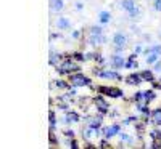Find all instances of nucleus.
Here are the masks:
<instances>
[{
  "label": "nucleus",
  "instance_id": "f257e3e1",
  "mask_svg": "<svg viewBox=\"0 0 161 149\" xmlns=\"http://www.w3.org/2000/svg\"><path fill=\"white\" fill-rule=\"evenodd\" d=\"M69 79V84L73 87H84V85H90V79L84 74H80V72H76V74H69L68 75Z\"/></svg>",
  "mask_w": 161,
  "mask_h": 149
},
{
  "label": "nucleus",
  "instance_id": "393cba45",
  "mask_svg": "<svg viewBox=\"0 0 161 149\" xmlns=\"http://www.w3.org/2000/svg\"><path fill=\"white\" fill-rule=\"evenodd\" d=\"M153 8H155V11H161V0H155Z\"/></svg>",
  "mask_w": 161,
  "mask_h": 149
},
{
  "label": "nucleus",
  "instance_id": "a211bd4d",
  "mask_svg": "<svg viewBox=\"0 0 161 149\" xmlns=\"http://www.w3.org/2000/svg\"><path fill=\"white\" fill-rule=\"evenodd\" d=\"M156 98V93L153 91V90H147L145 91V100H147V104H148L150 101H153Z\"/></svg>",
  "mask_w": 161,
  "mask_h": 149
},
{
  "label": "nucleus",
  "instance_id": "7c9ffc66",
  "mask_svg": "<svg viewBox=\"0 0 161 149\" xmlns=\"http://www.w3.org/2000/svg\"><path fill=\"white\" fill-rule=\"evenodd\" d=\"M74 56H76V59H79V61H80V59H84V56H82V55H80V53H76V55H74Z\"/></svg>",
  "mask_w": 161,
  "mask_h": 149
},
{
  "label": "nucleus",
  "instance_id": "ddd939ff",
  "mask_svg": "<svg viewBox=\"0 0 161 149\" xmlns=\"http://www.w3.org/2000/svg\"><path fill=\"white\" fill-rule=\"evenodd\" d=\"M140 75H142V80H147V82H155V75H153V72L152 71H143V72H140Z\"/></svg>",
  "mask_w": 161,
  "mask_h": 149
},
{
  "label": "nucleus",
  "instance_id": "72a5a7b5",
  "mask_svg": "<svg viewBox=\"0 0 161 149\" xmlns=\"http://www.w3.org/2000/svg\"><path fill=\"white\" fill-rule=\"evenodd\" d=\"M86 149H95V147H93L92 144H87V146H86Z\"/></svg>",
  "mask_w": 161,
  "mask_h": 149
},
{
  "label": "nucleus",
  "instance_id": "412c9836",
  "mask_svg": "<svg viewBox=\"0 0 161 149\" xmlns=\"http://www.w3.org/2000/svg\"><path fill=\"white\" fill-rule=\"evenodd\" d=\"M147 63H148V64L158 63V53H150V55L147 56Z\"/></svg>",
  "mask_w": 161,
  "mask_h": 149
},
{
  "label": "nucleus",
  "instance_id": "f3484780",
  "mask_svg": "<svg viewBox=\"0 0 161 149\" xmlns=\"http://www.w3.org/2000/svg\"><path fill=\"white\" fill-rule=\"evenodd\" d=\"M64 122H66V124H69V122H79V116H77V112H68V114H66Z\"/></svg>",
  "mask_w": 161,
  "mask_h": 149
},
{
  "label": "nucleus",
  "instance_id": "5701e85b",
  "mask_svg": "<svg viewBox=\"0 0 161 149\" xmlns=\"http://www.w3.org/2000/svg\"><path fill=\"white\" fill-rule=\"evenodd\" d=\"M119 138H121V141H124V143H132V138L129 136V135H126V133H119Z\"/></svg>",
  "mask_w": 161,
  "mask_h": 149
},
{
  "label": "nucleus",
  "instance_id": "7ed1b4c3",
  "mask_svg": "<svg viewBox=\"0 0 161 149\" xmlns=\"http://www.w3.org/2000/svg\"><path fill=\"white\" fill-rule=\"evenodd\" d=\"M57 69H58L60 74H71V72H77L79 71V66L74 64L73 61H63Z\"/></svg>",
  "mask_w": 161,
  "mask_h": 149
},
{
  "label": "nucleus",
  "instance_id": "4be33fe9",
  "mask_svg": "<svg viewBox=\"0 0 161 149\" xmlns=\"http://www.w3.org/2000/svg\"><path fill=\"white\" fill-rule=\"evenodd\" d=\"M134 58H136V56L132 55V56H130V58L126 61V67H127V69H132V67H137V63L134 61Z\"/></svg>",
  "mask_w": 161,
  "mask_h": 149
},
{
  "label": "nucleus",
  "instance_id": "20e7f679",
  "mask_svg": "<svg viewBox=\"0 0 161 149\" xmlns=\"http://www.w3.org/2000/svg\"><path fill=\"white\" fill-rule=\"evenodd\" d=\"M93 104L97 106V111H98L102 116L106 114V112H108V109H110V103L105 101V98L102 96V95H98V96L93 98Z\"/></svg>",
  "mask_w": 161,
  "mask_h": 149
},
{
  "label": "nucleus",
  "instance_id": "473e14b6",
  "mask_svg": "<svg viewBox=\"0 0 161 149\" xmlns=\"http://www.w3.org/2000/svg\"><path fill=\"white\" fill-rule=\"evenodd\" d=\"M155 71H161V63H156L155 64Z\"/></svg>",
  "mask_w": 161,
  "mask_h": 149
},
{
  "label": "nucleus",
  "instance_id": "a878e982",
  "mask_svg": "<svg viewBox=\"0 0 161 149\" xmlns=\"http://www.w3.org/2000/svg\"><path fill=\"white\" fill-rule=\"evenodd\" d=\"M69 146H71V149H79V144H77V141H76L74 138H71V141H69Z\"/></svg>",
  "mask_w": 161,
  "mask_h": 149
},
{
  "label": "nucleus",
  "instance_id": "c85d7f7f",
  "mask_svg": "<svg viewBox=\"0 0 161 149\" xmlns=\"http://www.w3.org/2000/svg\"><path fill=\"white\" fill-rule=\"evenodd\" d=\"M64 135H66V136H71V138L74 136V133H73V130H66V131H64Z\"/></svg>",
  "mask_w": 161,
  "mask_h": 149
},
{
  "label": "nucleus",
  "instance_id": "dca6fc26",
  "mask_svg": "<svg viewBox=\"0 0 161 149\" xmlns=\"http://www.w3.org/2000/svg\"><path fill=\"white\" fill-rule=\"evenodd\" d=\"M98 19H100V24H106L110 19H111V15H110V11H102L100 15H98Z\"/></svg>",
  "mask_w": 161,
  "mask_h": 149
},
{
  "label": "nucleus",
  "instance_id": "cd10ccee",
  "mask_svg": "<svg viewBox=\"0 0 161 149\" xmlns=\"http://www.w3.org/2000/svg\"><path fill=\"white\" fill-rule=\"evenodd\" d=\"M153 53H158V55H159V53H161V47H159V45L153 47Z\"/></svg>",
  "mask_w": 161,
  "mask_h": 149
},
{
  "label": "nucleus",
  "instance_id": "6ab92c4d",
  "mask_svg": "<svg viewBox=\"0 0 161 149\" xmlns=\"http://www.w3.org/2000/svg\"><path fill=\"white\" fill-rule=\"evenodd\" d=\"M57 128V117H55V112H50V130L53 131V130H55Z\"/></svg>",
  "mask_w": 161,
  "mask_h": 149
},
{
  "label": "nucleus",
  "instance_id": "2eb2a0df",
  "mask_svg": "<svg viewBox=\"0 0 161 149\" xmlns=\"http://www.w3.org/2000/svg\"><path fill=\"white\" fill-rule=\"evenodd\" d=\"M89 31H90V37H92V39L100 37V35H102V26H92Z\"/></svg>",
  "mask_w": 161,
  "mask_h": 149
},
{
  "label": "nucleus",
  "instance_id": "423d86ee",
  "mask_svg": "<svg viewBox=\"0 0 161 149\" xmlns=\"http://www.w3.org/2000/svg\"><path fill=\"white\" fill-rule=\"evenodd\" d=\"M126 42H127V37H126L123 32H116V34L113 35V44H114L116 47L123 48V47L126 45Z\"/></svg>",
  "mask_w": 161,
  "mask_h": 149
},
{
  "label": "nucleus",
  "instance_id": "0eeeda50",
  "mask_svg": "<svg viewBox=\"0 0 161 149\" xmlns=\"http://www.w3.org/2000/svg\"><path fill=\"white\" fill-rule=\"evenodd\" d=\"M111 66L116 67V69H121V67H126V59L119 55H114L111 58Z\"/></svg>",
  "mask_w": 161,
  "mask_h": 149
},
{
  "label": "nucleus",
  "instance_id": "aec40b11",
  "mask_svg": "<svg viewBox=\"0 0 161 149\" xmlns=\"http://www.w3.org/2000/svg\"><path fill=\"white\" fill-rule=\"evenodd\" d=\"M55 85H57V88H61V90H68V88H71L69 84H68V82H64V80H57Z\"/></svg>",
  "mask_w": 161,
  "mask_h": 149
},
{
  "label": "nucleus",
  "instance_id": "f8f14e48",
  "mask_svg": "<svg viewBox=\"0 0 161 149\" xmlns=\"http://www.w3.org/2000/svg\"><path fill=\"white\" fill-rule=\"evenodd\" d=\"M126 82L130 84V85H139L142 82V75L140 74H130L127 79H126Z\"/></svg>",
  "mask_w": 161,
  "mask_h": 149
},
{
  "label": "nucleus",
  "instance_id": "9d476101",
  "mask_svg": "<svg viewBox=\"0 0 161 149\" xmlns=\"http://www.w3.org/2000/svg\"><path fill=\"white\" fill-rule=\"evenodd\" d=\"M57 28L61 29V31L69 29V28H71V21H69L68 18H58V21H57Z\"/></svg>",
  "mask_w": 161,
  "mask_h": 149
},
{
  "label": "nucleus",
  "instance_id": "9b49d317",
  "mask_svg": "<svg viewBox=\"0 0 161 149\" xmlns=\"http://www.w3.org/2000/svg\"><path fill=\"white\" fill-rule=\"evenodd\" d=\"M121 7H123L126 11H129V13H132L134 10L137 8V7H136V2H134V0H123V2H121Z\"/></svg>",
  "mask_w": 161,
  "mask_h": 149
},
{
  "label": "nucleus",
  "instance_id": "f03ea898",
  "mask_svg": "<svg viewBox=\"0 0 161 149\" xmlns=\"http://www.w3.org/2000/svg\"><path fill=\"white\" fill-rule=\"evenodd\" d=\"M98 91L102 95H106V96H110V98H121L123 96V90L118 88V87H97Z\"/></svg>",
  "mask_w": 161,
  "mask_h": 149
},
{
  "label": "nucleus",
  "instance_id": "bb28decb",
  "mask_svg": "<svg viewBox=\"0 0 161 149\" xmlns=\"http://www.w3.org/2000/svg\"><path fill=\"white\" fill-rule=\"evenodd\" d=\"M50 143H52V144H57V143H58L57 138H55V135H53V131L50 133Z\"/></svg>",
  "mask_w": 161,
  "mask_h": 149
},
{
  "label": "nucleus",
  "instance_id": "1a4fd4ad",
  "mask_svg": "<svg viewBox=\"0 0 161 149\" xmlns=\"http://www.w3.org/2000/svg\"><path fill=\"white\" fill-rule=\"evenodd\" d=\"M63 7H64L63 0H50V10H52L53 13L61 11V10H63Z\"/></svg>",
  "mask_w": 161,
  "mask_h": 149
},
{
  "label": "nucleus",
  "instance_id": "c756f323",
  "mask_svg": "<svg viewBox=\"0 0 161 149\" xmlns=\"http://www.w3.org/2000/svg\"><path fill=\"white\" fill-rule=\"evenodd\" d=\"M58 37H61L60 34H50V39L52 40H55V39H58Z\"/></svg>",
  "mask_w": 161,
  "mask_h": 149
},
{
  "label": "nucleus",
  "instance_id": "4468645a",
  "mask_svg": "<svg viewBox=\"0 0 161 149\" xmlns=\"http://www.w3.org/2000/svg\"><path fill=\"white\" fill-rule=\"evenodd\" d=\"M152 120H153V124H155L156 127L161 125V109H156V111L152 114Z\"/></svg>",
  "mask_w": 161,
  "mask_h": 149
},
{
  "label": "nucleus",
  "instance_id": "2f4dec72",
  "mask_svg": "<svg viewBox=\"0 0 161 149\" xmlns=\"http://www.w3.org/2000/svg\"><path fill=\"white\" fill-rule=\"evenodd\" d=\"M79 35H80L79 31H74V32H73V37H74V39H79Z\"/></svg>",
  "mask_w": 161,
  "mask_h": 149
},
{
  "label": "nucleus",
  "instance_id": "6e6552de",
  "mask_svg": "<svg viewBox=\"0 0 161 149\" xmlns=\"http://www.w3.org/2000/svg\"><path fill=\"white\" fill-rule=\"evenodd\" d=\"M97 74H98V77H102V79H116V80H121L119 74L114 72V71H98Z\"/></svg>",
  "mask_w": 161,
  "mask_h": 149
},
{
  "label": "nucleus",
  "instance_id": "b1692460",
  "mask_svg": "<svg viewBox=\"0 0 161 149\" xmlns=\"http://www.w3.org/2000/svg\"><path fill=\"white\" fill-rule=\"evenodd\" d=\"M152 138H153L155 141H159V138H161V130H155V131H152Z\"/></svg>",
  "mask_w": 161,
  "mask_h": 149
},
{
  "label": "nucleus",
  "instance_id": "39448f33",
  "mask_svg": "<svg viewBox=\"0 0 161 149\" xmlns=\"http://www.w3.org/2000/svg\"><path fill=\"white\" fill-rule=\"evenodd\" d=\"M103 133H105V140H110V138H113L114 135H119L121 133V127L119 125H111V127H105L103 128Z\"/></svg>",
  "mask_w": 161,
  "mask_h": 149
}]
</instances>
